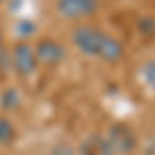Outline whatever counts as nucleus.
Listing matches in <instances>:
<instances>
[{
  "label": "nucleus",
  "mask_w": 155,
  "mask_h": 155,
  "mask_svg": "<svg viewBox=\"0 0 155 155\" xmlns=\"http://www.w3.org/2000/svg\"><path fill=\"white\" fill-rule=\"evenodd\" d=\"M104 37H106V31H104V29H99L97 25H89V23L77 25L71 31L72 46L79 50L81 54L89 56V58H97V56H99Z\"/></svg>",
  "instance_id": "nucleus-1"
},
{
  "label": "nucleus",
  "mask_w": 155,
  "mask_h": 155,
  "mask_svg": "<svg viewBox=\"0 0 155 155\" xmlns=\"http://www.w3.org/2000/svg\"><path fill=\"white\" fill-rule=\"evenodd\" d=\"M4 50V33H2V29H0V52Z\"/></svg>",
  "instance_id": "nucleus-12"
},
{
  "label": "nucleus",
  "mask_w": 155,
  "mask_h": 155,
  "mask_svg": "<svg viewBox=\"0 0 155 155\" xmlns=\"http://www.w3.org/2000/svg\"><path fill=\"white\" fill-rule=\"evenodd\" d=\"M106 141L110 143L114 155H132L139 147V137L126 122H112L106 130Z\"/></svg>",
  "instance_id": "nucleus-2"
},
{
  "label": "nucleus",
  "mask_w": 155,
  "mask_h": 155,
  "mask_svg": "<svg viewBox=\"0 0 155 155\" xmlns=\"http://www.w3.org/2000/svg\"><path fill=\"white\" fill-rule=\"evenodd\" d=\"M79 155H114V151L106 141V134L93 132L79 145Z\"/></svg>",
  "instance_id": "nucleus-6"
},
{
  "label": "nucleus",
  "mask_w": 155,
  "mask_h": 155,
  "mask_svg": "<svg viewBox=\"0 0 155 155\" xmlns=\"http://www.w3.org/2000/svg\"><path fill=\"white\" fill-rule=\"evenodd\" d=\"M54 8L60 17L68 21H81L93 17L99 11V0H56Z\"/></svg>",
  "instance_id": "nucleus-4"
},
{
  "label": "nucleus",
  "mask_w": 155,
  "mask_h": 155,
  "mask_svg": "<svg viewBox=\"0 0 155 155\" xmlns=\"http://www.w3.org/2000/svg\"><path fill=\"white\" fill-rule=\"evenodd\" d=\"M139 72H141L143 83L147 85L149 89H153V91H155V58L145 60L143 64H141V68H139Z\"/></svg>",
  "instance_id": "nucleus-10"
},
{
  "label": "nucleus",
  "mask_w": 155,
  "mask_h": 155,
  "mask_svg": "<svg viewBox=\"0 0 155 155\" xmlns=\"http://www.w3.org/2000/svg\"><path fill=\"white\" fill-rule=\"evenodd\" d=\"M17 141V126L8 116H0V145L8 147Z\"/></svg>",
  "instance_id": "nucleus-9"
},
{
  "label": "nucleus",
  "mask_w": 155,
  "mask_h": 155,
  "mask_svg": "<svg viewBox=\"0 0 155 155\" xmlns=\"http://www.w3.org/2000/svg\"><path fill=\"white\" fill-rule=\"evenodd\" d=\"M137 27H139V31H141L143 35L155 37V17H151V15L141 17V19H139V23H137Z\"/></svg>",
  "instance_id": "nucleus-11"
},
{
  "label": "nucleus",
  "mask_w": 155,
  "mask_h": 155,
  "mask_svg": "<svg viewBox=\"0 0 155 155\" xmlns=\"http://www.w3.org/2000/svg\"><path fill=\"white\" fill-rule=\"evenodd\" d=\"M35 56H37V62L39 64H46V66H58L62 60L66 58V48L60 44L58 39L54 37H44L39 39L35 46Z\"/></svg>",
  "instance_id": "nucleus-5"
},
{
  "label": "nucleus",
  "mask_w": 155,
  "mask_h": 155,
  "mask_svg": "<svg viewBox=\"0 0 155 155\" xmlns=\"http://www.w3.org/2000/svg\"><path fill=\"white\" fill-rule=\"evenodd\" d=\"M99 60H104L107 64H116L120 60L124 58V46H122V41L116 39L114 35H110L106 33L104 37V41H101V50H99Z\"/></svg>",
  "instance_id": "nucleus-7"
},
{
  "label": "nucleus",
  "mask_w": 155,
  "mask_h": 155,
  "mask_svg": "<svg viewBox=\"0 0 155 155\" xmlns=\"http://www.w3.org/2000/svg\"><path fill=\"white\" fill-rule=\"evenodd\" d=\"M21 101H23V97H21V91H19L17 87H6V89L0 93V107H2L4 112L17 110V107L21 106Z\"/></svg>",
  "instance_id": "nucleus-8"
},
{
  "label": "nucleus",
  "mask_w": 155,
  "mask_h": 155,
  "mask_svg": "<svg viewBox=\"0 0 155 155\" xmlns=\"http://www.w3.org/2000/svg\"><path fill=\"white\" fill-rule=\"evenodd\" d=\"M8 58H11V68L19 77H31L37 71L39 62H37L35 50L33 46L27 41V39H19L8 52Z\"/></svg>",
  "instance_id": "nucleus-3"
},
{
  "label": "nucleus",
  "mask_w": 155,
  "mask_h": 155,
  "mask_svg": "<svg viewBox=\"0 0 155 155\" xmlns=\"http://www.w3.org/2000/svg\"><path fill=\"white\" fill-rule=\"evenodd\" d=\"M2 2H4V0H0V4H2Z\"/></svg>",
  "instance_id": "nucleus-13"
}]
</instances>
